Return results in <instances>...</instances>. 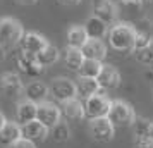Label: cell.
<instances>
[{
  "instance_id": "cell-1",
  "label": "cell",
  "mask_w": 153,
  "mask_h": 148,
  "mask_svg": "<svg viewBox=\"0 0 153 148\" xmlns=\"http://www.w3.org/2000/svg\"><path fill=\"white\" fill-rule=\"evenodd\" d=\"M136 35L138 31L127 22H117L110 26L108 31V45L119 54H131L136 50Z\"/></svg>"
},
{
  "instance_id": "cell-2",
  "label": "cell",
  "mask_w": 153,
  "mask_h": 148,
  "mask_svg": "<svg viewBox=\"0 0 153 148\" xmlns=\"http://www.w3.org/2000/svg\"><path fill=\"white\" fill-rule=\"evenodd\" d=\"M22 36H24V29L17 19L4 17L0 21V48L2 50H9L19 45Z\"/></svg>"
},
{
  "instance_id": "cell-3",
  "label": "cell",
  "mask_w": 153,
  "mask_h": 148,
  "mask_svg": "<svg viewBox=\"0 0 153 148\" xmlns=\"http://www.w3.org/2000/svg\"><path fill=\"white\" fill-rule=\"evenodd\" d=\"M107 119L114 124V127H126V126H132L134 124L136 114H134V109L127 102H124V100H114Z\"/></svg>"
},
{
  "instance_id": "cell-4",
  "label": "cell",
  "mask_w": 153,
  "mask_h": 148,
  "mask_svg": "<svg viewBox=\"0 0 153 148\" xmlns=\"http://www.w3.org/2000/svg\"><path fill=\"white\" fill-rule=\"evenodd\" d=\"M112 102L105 93H97L90 97L88 100H84V114L90 120L93 119H103V117H108V112L112 109Z\"/></svg>"
},
{
  "instance_id": "cell-5",
  "label": "cell",
  "mask_w": 153,
  "mask_h": 148,
  "mask_svg": "<svg viewBox=\"0 0 153 148\" xmlns=\"http://www.w3.org/2000/svg\"><path fill=\"white\" fill-rule=\"evenodd\" d=\"M50 95L59 102H67V100H72V98H77V88H76V83L71 81L67 78H55L52 83H50Z\"/></svg>"
},
{
  "instance_id": "cell-6",
  "label": "cell",
  "mask_w": 153,
  "mask_h": 148,
  "mask_svg": "<svg viewBox=\"0 0 153 148\" xmlns=\"http://www.w3.org/2000/svg\"><path fill=\"white\" fill-rule=\"evenodd\" d=\"M24 88L22 85V79L19 74L14 72H4L0 76V91L4 93L7 98H21L24 97Z\"/></svg>"
},
{
  "instance_id": "cell-7",
  "label": "cell",
  "mask_w": 153,
  "mask_h": 148,
  "mask_svg": "<svg viewBox=\"0 0 153 148\" xmlns=\"http://www.w3.org/2000/svg\"><path fill=\"white\" fill-rule=\"evenodd\" d=\"M88 129H90L91 138L95 141H98V143H108L114 138V134H115V127L107 117L90 120Z\"/></svg>"
},
{
  "instance_id": "cell-8",
  "label": "cell",
  "mask_w": 153,
  "mask_h": 148,
  "mask_svg": "<svg viewBox=\"0 0 153 148\" xmlns=\"http://www.w3.org/2000/svg\"><path fill=\"white\" fill-rule=\"evenodd\" d=\"M62 119V112H60V107L52 103V102H43L38 105V117L36 120L42 122L47 129L55 127Z\"/></svg>"
},
{
  "instance_id": "cell-9",
  "label": "cell",
  "mask_w": 153,
  "mask_h": 148,
  "mask_svg": "<svg viewBox=\"0 0 153 148\" xmlns=\"http://www.w3.org/2000/svg\"><path fill=\"white\" fill-rule=\"evenodd\" d=\"M50 43L47 42V38L40 33H35V31H31V33H24L22 36L21 43H19V52H24V54H28V55H38L40 52L48 47Z\"/></svg>"
},
{
  "instance_id": "cell-10",
  "label": "cell",
  "mask_w": 153,
  "mask_h": 148,
  "mask_svg": "<svg viewBox=\"0 0 153 148\" xmlns=\"http://www.w3.org/2000/svg\"><path fill=\"white\" fill-rule=\"evenodd\" d=\"M93 10L98 19H102L107 24H117L119 10L112 0H93Z\"/></svg>"
},
{
  "instance_id": "cell-11",
  "label": "cell",
  "mask_w": 153,
  "mask_h": 148,
  "mask_svg": "<svg viewBox=\"0 0 153 148\" xmlns=\"http://www.w3.org/2000/svg\"><path fill=\"white\" fill-rule=\"evenodd\" d=\"M16 62H17L19 71H22V72H24L26 76H29V78H38V76H42L43 71H45V67L36 60L35 55H28V54H24V52H19V54L16 55Z\"/></svg>"
},
{
  "instance_id": "cell-12",
  "label": "cell",
  "mask_w": 153,
  "mask_h": 148,
  "mask_svg": "<svg viewBox=\"0 0 153 148\" xmlns=\"http://www.w3.org/2000/svg\"><path fill=\"white\" fill-rule=\"evenodd\" d=\"M98 85H100V90L102 91H110V90H115L120 85V72H119L114 65H107L105 64L100 76L97 78Z\"/></svg>"
},
{
  "instance_id": "cell-13",
  "label": "cell",
  "mask_w": 153,
  "mask_h": 148,
  "mask_svg": "<svg viewBox=\"0 0 153 148\" xmlns=\"http://www.w3.org/2000/svg\"><path fill=\"white\" fill-rule=\"evenodd\" d=\"M21 133H22V138L24 140L31 141V143H42L48 138L50 134V129L43 126L42 122H38V120H33V122H28V124H24L21 126Z\"/></svg>"
},
{
  "instance_id": "cell-14",
  "label": "cell",
  "mask_w": 153,
  "mask_h": 148,
  "mask_svg": "<svg viewBox=\"0 0 153 148\" xmlns=\"http://www.w3.org/2000/svg\"><path fill=\"white\" fill-rule=\"evenodd\" d=\"M48 95H50V88L43 81H38V79L28 83L26 88H24V98L29 100V102H33V103H36V105L43 103Z\"/></svg>"
},
{
  "instance_id": "cell-15",
  "label": "cell",
  "mask_w": 153,
  "mask_h": 148,
  "mask_svg": "<svg viewBox=\"0 0 153 148\" xmlns=\"http://www.w3.org/2000/svg\"><path fill=\"white\" fill-rule=\"evenodd\" d=\"M36 117H38V105L26 98L19 100V103L16 107V122L24 126L28 122L36 120Z\"/></svg>"
},
{
  "instance_id": "cell-16",
  "label": "cell",
  "mask_w": 153,
  "mask_h": 148,
  "mask_svg": "<svg viewBox=\"0 0 153 148\" xmlns=\"http://www.w3.org/2000/svg\"><path fill=\"white\" fill-rule=\"evenodd\" d=\"M84 26V31H86V35L90 40H102V38H107L108 36V24L103 22L102 19H98L97 16H91L86 19V22L83 24Z\"/></svg>"
},
{
  "instance_id": "cell-17",
  "label": "cell",
  "mask_w": 153,
  "mask_h": 148,
  "mask_svg": "<svg viewBox=\"0 0 153 148\" xmlns=\"http://www.w3.org/2000/svg\"><path fill=\"white\" fill-rule=\"evenodd\" d=\"M59 107H60L62 117H65V119L79 120V119H83V117H86V114H84V102L79 98H72V100H67V102H62Z\"/></svg>"
},
{
  "instance_id": "cell-18",
  "label": "cell",
  "mask_w": 153,
  "mask_h": 148,
  "mask_svg": "<svg viewBox=\"0 0 153 148\" xmlns=\"http://www.w3.org/2000/svg\"><path fill=\"white\" fill-rule=\"evenodd\" d=\"M84 59H88V60H98V62H103V59L107 57V47H105L103 40H88L86 45H84L83 48Z\"/></svg>"
},
{
  "instance_id": "cell-19",
  "label": "cell",
  "mask_w": 153,
  "mask_h": 148,
  "mask_svg": "<svg viewBox=\"0 0 153 148\" xmlns=\"http://www.w3.org/2000/svg\"><path fill=\"white\" fill-rule=\"evenodd\" d=\"M22 138V133H21V124H17V122H10L9 120L5 126L2 127V131H0V145H4V147H12L14 143Z\"/></svg>"
},
{
  "instance_id": "cell-20",
  "label": "cell",
  "mask_w": 153,
  "mask_h": 148,
  "mask_svg": "<svg viewBox=\"0 0 153 148\" xmlns=\"http://www.w3.org/2000/svg\"><path fill=\"white\" fill-rule=\"evenodd\" d=\"M76 88H77V98L79 100H88L90 97L100 93V85H98L97 79H91V78H77L76 81Z\"/></svg>"
},
{
  "instance_id": "cell-21",
  "label": "cell",
  "mask_w": 153,
  "mask_h": 148,
  "mask_svg": "<svg viewBox=\"0 0 153 148\" xmlns=\"http://www.w3.org/2000/svg\"><path fill=\"white\" fill-rule=\"evenodd\" d=\"M90 38L84 31V26H72L69 28L67 31V47L69 48H76V50H81L86 45Z\"/></svg>"
},
{
  "instance_id": "cell-22",
  "label": "cell",
  "mask_w": 153,
  "mask_h": 148,
  "mask_svg": "<svg viewBox=\"0 0 153 148\" xmlns=\"http://www.w3.org/2000/svg\"><path fill=\"white\" fill-rule=\"evenodd\" d=\"M64 62H65V67L69 71H74V72H79L81 65L84 62V55L81 50H76V48H65L64 52Z\"/></svg>"
},
{
  "instance_id": "cell-23",
  "label": "cell",
  "mask_w": 153,
  "mask_h": 148,
  "mask_svg": "<svg viewBox=\"0 0 153 148\" xmlns=\"http://www.w3.org/2000/svg\"><path fill=\"white\" fill-rule=\"evenodd\" d=\"M132 133L134 138H148L153 140V122L143 117H136L134 124H132Z\"/></svg>"
},
{
  "instance_id": "cell-24",
  "label": "cell",
  "mask_w": 153,
  "mask_h": 148,
  "mask_svg": "<svg viewBox=\"0 0 153 148\" xmlns=\"http://www.w3.org/2000/svg\"><path fill=\"white\" fill-rule=\"evenodd\" d=\"M103 62H98V60H88V59H84L83 65H81V69H79V78H91V79H97L100 76V72L103 69Z\"/></svg>"
},
{
  "instance_id": "cell-25",
  "label": "cell",
  "mask_w": 153,
  "mask_h": 148,
  "mask_svg": "<svg viewBox=\"0 0 153 148\" xmlns=\"http://www.w3.org/2000/svg\"><path fill=\"white\" fill-rule=\"evenodd\" d=\"M59 57H60L59 48L53 47V45H48L43 52H40V54L36 55V60L42 64L43 67H50V65H53V64L59 60Z\"/></svg>"
},
{
  "instance_id": "cell-26",
  "label": "cell",
  "mask_w": 153,
  "mask_h": 148,
  "mask_svg": "<svg viewBox=\"0 0 153 148\" xmlns=\"http://www.w3.org/2000/svg\"><path fill=\"white\" fill-rule=\"evenodd\" d=\"M50 136H52L53 141H57V143H64V141H67L69 140V136H71V129H69V126H67V122L60 120L55 127L50 129Z\"/></svg>"
},
{
  "instance_id": "cell-27",
  "label": "cell",
  "mask_w": 153,
  "mask_h": 148,
  "mask_svg": "<svg viewBox=\"0 0 153 148\" xmlns=\"http://www.w3.org/2000/svg\"><path fill=\"white\" fill-rule=\"evenodd\" d=\"M136 60L153 71V40H152V43H150L146 48L136 52Z\"/></svg>"
},
{
  "instance_id": "cell-28",
  "label": "cell",
  "mask_w": 153,
  "mask_h": 148,
  "mask_svg": "<svg viewBox=\"0 0 153 148\" xmlns=\"http://www.w3.org/2000/svg\"><path fill=\"white\" fill-rule=\"evenodd\" d=\"M120 5H122L127 12L134 14V12L141 10V7H143V2H141V0H120Z\"/></svg>"
},
{
  "instance_id": "cell-29",
  "label": "cell",
  "mask_w": 153,
  "mask_h": 148,
  "mask_svg": "<svg viewBox=\"0 0 153 148\" xmlns=\"http://www.w3.org/2000/svg\"><path fill=\"white\" fill-rule=\"evenodd\" d=\"M150 43H152L150 36L146 35V33H143V31H138V35H136V50H134V52L146 48V47H148Z\"/></svg>"
},
{
  "instance_id": "cell-30",
  "label": "cell",
  "mask_w": 153,
  "mask_h": 148,
  "mask_svg": "<svg viewBox=\"0 0 153 148\" xmlns=\"http://www.w3.org/2000/svg\"><path fill=\"white\" fill-rule=\"evenodd\" d=\"M134 148H153V140H148V138H134Z\"/></svg>"
},
{
  "instance_id": "cell-31",
  "label": "cell",
  "mask_w": 153,
  "mask_h": 148,
  "mask_svg": "<svg viewBox=\"0 0 153 148\" xmlns=\"http://www.w3.org/2000/svg\"><path fill=\"white\" fill-rule=\"evenodd\" d=\"M10 148H36L35 143H31V141L24 140V138H21V140L17 141V143H14Z\"/></svg>"
},
{
  "instance_id": "cell-32",
  "label": "cell",
  "mask_w": 153,
  "mask_h": 148,
  "mask_svg": "<svg viewBox=\"0 0 153 148\" xmlns=\"http://www.w3.org/2000/svg\"><path fill=\"white\" fill-rule=\"evenodd\" d=\"M60 5H64V7H76V5H79L83 0H57Z\"/></svg>"
},
{
  "instance_id": "cell-33",
  "label": "cell",
  "mask_w": 153,
  "mask_h": 148,
  "mask_svg": "<svg viewBox=\"0 0 153 148\" xmlns=\"http://www.w3.org/2000/svg\"><path fill=\"white\" fill-rule=\"evenodd\" d=\"M17 4H21V5H35L38 0H16Z\"/></svg>"
},
{
  "instance_id": "cell-34",
  "label": "cell",
  "mask_w": 153,
  "mask_h": 148,
  "mask_svg": "<svg viewBox=\"0 0 153 148\" xmlns=\"http://www.w3.org/2000/svg\"><path fill=\"white\" fill-rule=\"evenodd\" d=\"M7 122H9V120L5 119V115H4V114L0 112V131H2V127L5 126V124H7Z\"/></svg>"
},
{
  "instance_id": "cell-35",
  "label": "cell",
  "mask_w": 153,
  "mask_h": 148,
  "mask_svg": "<svg viewBox=\"0 0 153 148\" xmlns=\"http://www.w3.org/2000/svg\"><path fill=\"white\" fill-rule=\"evenodd\" d=\"M152 2H153V0H152Z\"/></svg>"
}]
</instances>
